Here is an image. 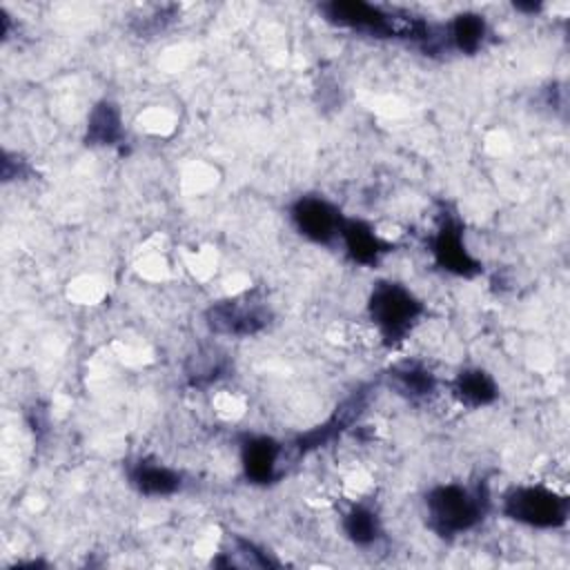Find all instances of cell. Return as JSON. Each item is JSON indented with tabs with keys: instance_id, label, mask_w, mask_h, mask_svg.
<instances>
[{
	"instance_id": "6da1fadb",
	"label": "cell",
	"mask_w": 570,
	"mask_h": 570,
	"mask_svg": "<svg viewBox=\"0 0 570 570\" xmlns=\"http://www.w3.org/2000/svg\"><path fill=\"white\" fill-rule=\"evenodd\" d=\"M490 508L485 483L436 485L425 494L428 525L443 539H452L479 525Z\"/></svg>"
},
{
	"instance_id": "7a4b0ae2",
	"label": "cell",
	"mask_w": 570,
	"mask_h": 570,
	"mask_svg": "<svg viewBox=\"0 0 570 570\" xmlns=\"http://www.w3.org/2000/svg\"><path fill=\"white\" fill-rule=\"evenodd\" d=\"M425 312L423 303L401 283L381 281L367 298V314L385 345L401 343Z\"/></svg>"
},
{
	"instance_id": "3957f363",
	"label": "cell",
	"mask_w": 570,
	"mask_h": 570,
	"mask_svg": "<svg viewBox=\"0 0 570 570\" xmlns=\"http://www.w3.org/2000/svg\"><path fill=\"white\" fill-rule=\"evenodd\" d=\"M501 512L528 528H563L570 517L568 497L543 485H517L503 494Z\"/></svg>"
},
{
	"instance_id": "277c9868",
	"label": "cell",
	"mask_w": 570,
	"mask_h": 570,
	"mask_svg": "<svg viewBox=\"0 0 570 570\" xmlns=\"http://www.w3.org/2000/svg\"><path fill=\"white\" fill-rule=\"evenodd\" d=\"M269 307L252 294L216 301L205 312L209 332L218 336H254L269 325Z\"/></svg>"
},
{
	"instance_id": "5b68a950",
	"label": "cell",
	"mask_w": 570,
	"mask_h": 570,
	"mask_svg": "<svg viewBox=\"0 0 570 570\" xmlns=\"http://www.w3.org/2000/svg\"><path fill=\"white\" fill-rule=\"evenodd\" d=\"M430 252L434 256V263L454 276L474 278L476 274H481V263L468 252L463 240V227L452 214L443 212L439 216L436 232L430 240Z\"/></svg>"
},
{
	"instance_id": "8992f818",
	"label": "cell",
	"mask_w": 570,
	"mask_h": 570,
	"mask_svg": "<svg viewBox=\"0 0 570 570\" xmlns=\"http://www.w3.org/2000/svg\"><path fill=\"white\" fill-rule=\"evenodd\" d=\"M289 218L296 232L316 245H330L336 240L345 220L341 209L323 196L296 198L289 207Z\"/></svg>"
},
{
	"instance_id": "52a82bcc",
	"label": "cell",
	"mask_w": 570,
	"mask_h": 570,
	"mask_svg": "<svg viewBox=\"0 0 570 570\" xmlns=\"http://www.w3.org/2000/svg\"><path fill=\"white\" fill-rule=\"evenodd\" d=\"M367 399H370L367 387H358L356 392H352L323 425L305 432L303 436H298L294 441V456H301V454H307L316 448H323L325 443L334 441L343 430L354 425L358 421V416L365 412Z\"/></svg>"
},
{
	"instance_id": "ba28073f",
	"label": "cell",
	"mask_w": 570,
	"mask_h": 570,
	"mask_svg": "<svg viewBox=\"0 0 570 570\" xmlns=\"http://www.w3.org/2000/svg\"><path fill=\"white\" fill-rule=\"evenodd\" d=\"M285 463V448L272 436H245L240 441V465L252 483L267 485L278 479Z\"/></svg>"
},
{
	"instance_id": "9c48e42d",
	"label": "cell",
	"mask_w": 570,
	"mask_h": 570,
	"mask_svg": "<svg viewBox=\"0 0 570 570\" xmlns=\"http://www.w3.org/2000/svg\"><path fill=\"white\" fill-rule=\"evenodd\" d=\"M338 238L347 258L356 265L372 267L390 252V245L372 229V225L358 218H345Z\"/></svg>"
},
{
	"instance_id": "30bf717a",
	"label": "cell",
	"mask_w": 570,
	"mask_h": 570,
	"mask_svg": "<svg viewBox=\"0 0 570 570\" xmlns=\"http://www.w3.org/2000/svg\"><path fill=\"white\" fill-rule=\"evenodd\" d=\"M387 385L407 401H425L432 399L439 390V381L432 370H428L419 361H403L387 370Z\"/></svg>"
},
{
	"instance_id": "8fae6325",
	"label": "cell",
	"mask_w": 570,
	"mask_h": 570,
	"mask_svg": "<svg viewBox=\"0 0 570 570\" xmlns=\"http://www.w3.org/2000/svg\"><path fill=\"white\" fill-rule=\"evenodd\" d=\"M127 474L129 483L145 497H169L183 485L180 472L151 459H138L129 465Z\"/></svg>"
},
{
	"instance_id": "7c38bea8",
	"label": "cell",
	"mask_w": 570,
	"mask_h": 570,
	"mask_svg": "<svg viewBox=\"0 0 570 570\" xmlns=\"http://www.w3.org/2000/svg\"><path fill=\"white\" fill-rule=\"evenodd\" d=\"M125 140V127H122V114L116 102L100 100L91 109L87 118V134L85 142L94 147H116Z\"/></svg>"
},
{
	"instance_id": "4fadbf2b",
	"label": "cell",
	"mask_w": 570,
	"mask_h": 570,
	"mask_svg": "<svg viewBox=\"0 0 570 570\" xmlns=\"http://www.w3.org/2000/svg\"><path fill=\"white\" fill-rule=\"evenodd\" d=\"M443 33H445V42H448V49H456L461 53H476L485 38H488V24H485V18L474 13V11H463V13H456L445 27H443Z\"/></svg>"
},
{
	"instance_id": "5bb4252c",
	"label": "cell",
	"mask_w": 570,
	"mask_h": 570,
	"mask_svg": "<svg viewBox=\"0 0 570 570\" xmlns=\"http://www.w3.org/2000/svg\"><path fill=\"white\" fill-rule=\"evenodd\" d=\"M452 394L465 407H483V405H490L497 401L499 387L485 370L468 367L454 376Z\"/></svg>"
},
{
	"instance_id": "9a60e30c",
	"label": "cell",
	"mask_w": 570,
	"mask_h": 570,
	"mask_svg": "<svg viewBox=\"0 0 570 570\" xmlns=\"http://www.w3.org/2000/svg\"><path fill=\"white\" fill-rule=\"evenodd\" d=\"M229 370V358L223 350L205 345L198 347L189 358L185 361V379L191 387H205L223 379Z\"/></svg>"
},
{
	"instance_id": "2e32d148",
	"label": "cell",
	"mask_w": 570,
	"mask_h": 570,
	"mask_svg": "<svg viewBox=\"0 0 570 570\" xmlns=\"http://www.w3.org/2000/svg\"><path fill=\"white\" fill-rule=\"evenodd\" d=\"M343 532L358 548H370V546H374L383 537L381 519L367 505H354V508H350L345 512V517H343Z\"/></svg>"
},
{
	"instance_id": "e0dca14e",
	"label": "cell",
	"mask_w": 570,
	"mask_h": 570,
	"mask_svg": "<svg viewBox=\"0 0 570 570\" xmlns=\"http://www.w3.org/2000/svg\"><path fill=\"white\" fill-rule=\"evenodd\" d=\"M229 559L218 563V566H249V568H278L281 563L269 557L261 546H256L254 541L240 537V534H232L227 541L225 552Z\"/></svg>"
},
{
	"instance_id": "ac0fdd59",
	"label": "cell",
	"mask_w": 570,
	"mask_h": 570,
	"mask_svg": "<svg viewBox=\"0 0 570 570\" xmlns=\"http://www.w3.org/2000/svg\"><path fill=\"white\" fill-rule=\"evenodd\" d=\"M176 18V9L174 7H165V9H156L149 16L136 18L131 22V29L138 36H158L160 31H165L169 27V22Z\"/></svg>"
},
{
	"instance_id": "d6986e66",
	"label": "cell",
	"mask_w": 570,
	"mask_h": 570,
	"mask_svg": "<svg viewBox=\"0 0 570 570\" xmlns=\"http://www.w3.org/2000/svg\"><path fill=\"white\" fill-rule=\"evenodd\" d=\"M29 174V165L27 160L18 158L16 154H9L4 151L2 154V178L4 180H13V178H22Z\"/></svg>"
},
{
	"instance_id": "ffe728a7",
	"label": "cell",
	"mask_w": 570,
	"mask_h": 570,
	"mask_svg": "<svg viewBox=\"0 0 570 570\" xmlns=\"http://www.w3.org/2000/svg\"><path fill=\"white\" fill-rule=\"evenodd\" d=\"M514 9L523 13H537L541 9V2H514Z\"/></svg>"
}]
</instances>
